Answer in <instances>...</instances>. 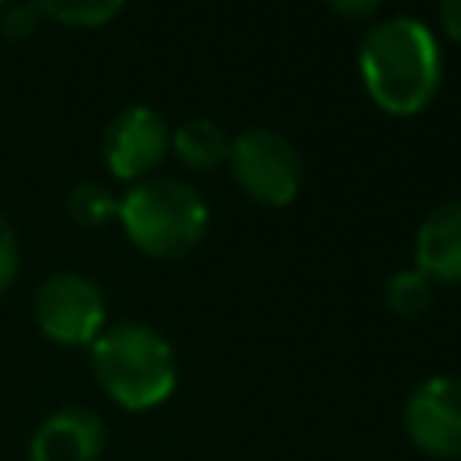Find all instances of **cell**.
Segmentation results:
<instances>
[{
  "mask_svg": "<svg viewBox=\"0 0 461 461\" xmlns=\"http://www.w3.org/2000/svg\"><path fill=\"white\" fill-rule=\"evenodd\" d=\"M443 58L432 29L418 18L378 22L360 43V79L371 101L393 115H414L439 86Z\"/></svg>",
  "mask_w": 461,
  "mask_h": 461,
  "instance_id": "6da1fadb",
  "label": "cell"
},
{
  "mask_svg": "<svg viewBox=\"0 0 461 461\" xmlns=\"http://www.w3.org/2000/svg\"><path fill=\"white\" fill-rule=\"evenodd\" d=\"M90 364L101 389L126 411H151L176 389V357L166 335L126 321L90 342Z\"/></svg>",
  "mask_w": 461,
  "mask_h": 461,
  "instance_id": "7a4b0ae2",
  "label": "cell"
},
{
  "mask_svg": "<svg viewBox=\"0 0 461 461\" xmlns=\"http://www.w3.org/2000/svg\"><path fill=\"white\" fill-rule=\"evenodd\" d=\"M119 220L140 252L155 259H176L202 241L209 209L202 194L184 180L148 176L133 184L126 198H119Z\"/></svg>",
  "mask_w": 461,
  "mask_h": 461,
  "instance_id": "3957f363",
  "label": "cell"
},
{
  "mask_svg": "<svg viewBox=\"0 0 461 461\" xmlns=\"http://www.w3.org/2000/svg\"><path fill=\"white\" fill-rule=\"evenodd\" d=\"M230 173L238 187L263 205H288L303 187V158L277 130H245L230 140Z\"/></svg>",
  "mask_w": 461,
  "mask_h": 461,
  "instance_id": "277c9868",
  "label": "cell"
},
{
  "mask_svg": "<svg viewBox=\"0 0 461 461\" xmlns=\"http://www.w3.org/2000/svg\"><path fill=\"white\" fill-rule=\"evenodd\" d=\"M32 317L40 324V331L58 342V346H86L101 335L104 324V295L101 288L76 274V270H61L50 274L36 295H32Z\"/></svg>",
  "mask_w": 461,
  "mask_h": 461,
  "instance_id": "5b68a950",
  "label": "cell"
},
{
  "mask_svg": "<svg viewBox=\"0 0 461 461\" xmlns=\"http://www.w3.org/2000/svg\"><path fill=\"white\" fill-rule=\"evenodd\" d=\"M403 429L429 457H461V378H425L403 403Z\"/></svg>",
  "mask_w": 461,
  "mask_h": 461,
  "instance_id": "8992f818",
  "label": "cell"
},
{
  "mask_svg": "<svg viewBox=\"0 0 461 461\" xmlns=\"http://www.w3.org/2000/svg\"><path fill=\"white\" fill-rule=\"evenodd\" d=\"M101 148H104V166L119 180H137L162 162L169 148V126L155 108L130 104L108 122Z\"/></svg>",
  "mask_w": 461,
  "mask_h": 461,
  "instance_id": "52a82bcc",
  "label": "cell"
},
{
  "mask_svg": "<svg viewBox=\"0 0 461 461\" xmlns=\"http://www.w3.org/2000/svg\"><path fill=\"white\" fill-rule=\"evenodd\" d=\"M104 450V425L97 414L65 407L36 425L29 461H97Z\"/></svg>",
  "mask_w": 461,
  "mask_h": 461,
  "instance_id": "ba28073f",
  "label": "cell"
},
{
  "mask_svg": "<svg viewBox=\"0 0 461 461\" xmlns=\"http://www.w3.org/2000/svg\"><path fill=\"white\" fill-rule=\"evenodd\" d=\"M414 259L432 281L461 277V202H443L421 220L414 234Z\"/></svg>",
  "mask_w": 461,
  "mask_h": 461,
  "instance_id": "9c48e42d",
  "label": "cell"
},
{
  "mask_svg": "<svg viewBox=\"0 0 461 461\" xmlns=\"http://www.w3.org/2000/svg\"><path fill=\"white\" fill-rule=\"evenodd\" d=\"M169 144L180 155V162H187L194 169H216L230 155V140H227L223 126L205 119V115H194V119L180 122Z\"/></svg>",
  "mask_w": 461,
  "mask_h": 461,
  "instance_id": "30bf717a",
  "label": "cell"
},
{
  "mask_svg": "<svg viewBox=\"0 0 461 461\" xmlns=\"http://www.w3.org/2000/svg\"><path fill=\"white\" fill-rule=\"evenodd\" d=\"M429 303H432V277H425L418 267L396 270L385 281V306L396 317H418L429 310Z\"/></svg>",
  "mask_w": 461,
  "mask_h": 461,
  "instance_id": "8fae6325",
  "label": "cell"
},
{
  "mask_svg": "<svg viewBox=\"0 0 461 461\" xmlns=\"http://www.w3.org/2000/svg\"><path fill=\"white\" fill-rule=\"evenodd\" d=\"M36 11L54 18V22L76 25V29H94V25L112 22L122 11V4L119 0H76V4H68V0H40Z\"/></svg>",
  "mask_w": 461,
  "mask_h": 461,
  "instance_id": "7c38bea8",
  "label": "cell"
},
{
  "mask_svg": "<svg viewBox=\"0 0 461 461\" xmlns=\"http://www.w3.org/2000/svg\"><path fill=\"white\" fill-rule=\"evenodd\" d=\"M68 216L79 227H101L104 220L119 216V198L108 187H101L94 180H83L68 191Z\"/></svg>",
  "mask_w": 461,
  "mask_h": 461,
  "instance_id": "4fadbf2b",
  "label": "cell"
},
{
  "mask_svg": "<svg viewBox=\"0 0 461 461\" xmlns=\"http://www.w3.org/2000/svg\"><path fill=\"white\" fill-rule=\"evenodd\" d=\"M36 4H14V7H0V29L7 40H25L36 29Z\"/></svg>",
  "mask_w": 461,
  "mask_h": 461,
  "instance_id": "5bb4252c",
  "label": "cell"
},
{
  "mask_svg": "<svg viewBox=\"0 0 461 461\" xmlns=\"http://www.w3.org/2000/svg\"><path fill=\"white\" fill-rule=\"evenodd\" d=\"M14 274H18V238L11 220L0 212V292L14 281Z\"/></svg>",
  "mask_w": 461,
  "mask_h": 461,
  "instance_id": "9a60e30c",
  "label": "cell"
},
{
  "mask_svg": "<svg viewBox=\"0 0 461 461\" xmlns=\"http://www.w3.org/2000/svg\"><path fill=\"white\" fill-rule=\"evenodd\" d=\"M439 25L447 29V36L461 40V0H447V4H439Z\"/></svg>",
  "mask_w": 461,
  "mask_h": 461,
  "instance_id": "2e32d148",
  "label": "cell"
},
{
  "mask_svg": "<svg viewBox=\"0 0 461 461\" xmlns=\"http://www.w3.org/2000/svg\"><path fill=\"white\" fill-rule=\"evenodd\" d=\"M335 14H346V18H367V14H378V0H364V4H331Z\"/></svg>",
  "mask_w": 461,
  "mask_h": 461,
  "instance_id": "e0dca14e",
  "label": "cell"
}]
</instances>
